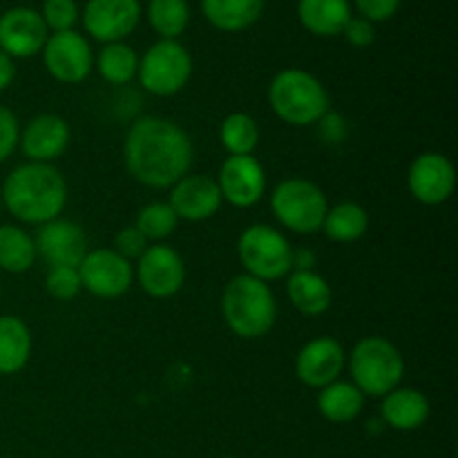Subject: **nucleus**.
<instances>
[{"mask_svg": "<svg viewBox=\"0 0 458 458\" xmlns=\"http://www.w3.org/2000/svg\"><path fill=\"white\" fill-rule=\"evenodd\" d=\"M21 139V123L9 107L0 106V164L13 155Z\"/></svg>", "mask_w": 458, "mask_h": 458, "instance_id": "nucleus-35", "label": "nucleus"}, {"mask_svg": "<svg viewBox=\"0 0 458 458\" xmlns=\"http://www.w3.org/2000/svg\"><path fill=\"white\" fill-rule=\"evenodd\" d=\"M40 18L47 25V30L56 31H70L79 22V4L76 0H45L43 9H40Z\"/></svg>", "mask_w": 458, "mask_h": 458, "instance_id": "nucleus-33", "label": "nucleus"}, {"mask_svg": "<svg viewBox=\"0 0 458 458\" xmlns=\"http://www.w3.org/2000/svg\"><path fill=\"white\" fill-rule=\"evenodd\" d=\"M380 419L396 432H414L423 428L429 419V401L423 392L414 387H396L383 396Z\"/></svg>", "mask_w": 458, "mask_h": 458, "instance_id": "nucleus-20", "label": "nucleus"}, {"mask_svg": "<svg viewBox=\"0 0 458 458\" xmlns=\"http://www.w3.org/2000/svg\"><path fill=\"white\" fill-rule=\"evenodd\" d=\"M298 18L304 30L320 38L343 34L352 18L349 0H298Z\"/></svg>", "mask_w": 458, "mask_h": 458, "instance_id": "nucleus-22", "label": "nucleus"}, {"mask_svg": "<svg viewBox=\"0 0 458 458\" xmlns=\"http://www.w3.org/2000/svg\"><path fill=\"white\" fill-rule=\"evenodd\" d=\"M16 79V65H13V58H9L7 54L0 52V92L7 89L9 85Z\"/></svg>", "mask_w": 458, "mask_h": 458, "instance_id": "nucleus-40", "label": "nucleus"}, {"mask_svg": "<svg viewBox=\"0 0 458 458\" xmlns=\"http://www.w3.org/2000/svg\"><path fill=\"white\" fill-rule=\"evenodd\" d=\"M3 208H4V206H3V197H0V213H3Z\"/></svg>", "mask_w": 458, "mask_h": 458, "instance_id": "nucleus-41", "label": "nucleus"}, {"mask_svg": "<svg viewBox=\"0 0 458 458\" xmlns=\"http://www.w3.org/2000/svg\"><path fill=\"white\" fill-rule=\"evenodd\" d=\"M36 255L52 267L79 268L88 255V235L83 228L72 219H52L43 224L34 237Z\"/></svg>", "mask_w": 458, "mask_h": 458, "instance_id": "nucleus-15", "label": "nucleus"}, {"mask_svg": "<svg viewBox=\"0 0 458 458\" xmlns=\"http://www.w3.org/2000/svg\"><path fill=\"white\" fill-rule=\"evenodd\" d=\"M148 22L161 36V40H177L191 22L188 0H150Z\"/></svg>", "mask_w": 458, "mask_h": 458, "instance_id": "nucleus-30", "label": "nucleus"}, {"mask_svg": "<svg viewBox=\"0 0 458 458\" xmlns=\"http://www.w3.org/2000/svg\"><path fill=\"white\" fill-rule=\"evenodd\" d=\"M192 157L195 148L188 132L165 116H141L125 134V168L134 182L146 188H173L191 173Z\"/></svg>", "mask_w": 458, "mask_h": 458, "instance_id": "nucleus-1", "label": "nucleus"}, {"mask_svg": "<svg viewBox=\"0 0 458 458\" xmlns=\"http://www.w3.org/2000/svg\"><path fill=\"white\" fill-rule=\"evenodd\" d=\"M407 186L411 197L425 206H441L454 195V164L441 152H423L407 170Z\"/></svg>", "mask_w": 458, "mask_h": 458, "instance_id": "nucleus-13", "label": "nucleus"}, {"mask_svg": "<svg viewBox=\"0 0 458 458\" xmlns=\"http://www.w3.org/2000/svg\"><path fill=\"white\" fill-rule=\"evenodd\" d=\"M81 284L88 293L101 300H116L130 291L134 282V267L114 249L88 250L79 267Z\"/></svg>", "mask_w": 458, "mask_h": 458, "instance_id": "nucleus-10", "label": "nucleus"}, {"mask_svg": "<svg viewBox=\"0 0 458 458\" xmlns=\"http://www.w3.org/2000/svg\"><path fill=\"white\" fill-rule=\"evenodd\" d=\"M215 182L226 204L235 208H250L259 204L267 192V170L253 155L228 157Z\"/></svg>", "mask_w": 458, "mask_h": 458, "instance_id": "nucleus-14", "label": "nucleus"}, {"mask_svg": "<svg viewBox=\"0 0 458 458\" xmlns=\"http://www.w3.org/2000/svg\"><path fill=\"white\" fill-rule=\"evenodd\" d=\"M43 65L54 81L65 85L83 83L94 70V52L76 30L56 31L43 47Z\"/></svg>", "mask_w": 458, "mask_h": 458, "instance_id": "nucleus-9", "label": "nucleus"}, {"mask_svg": "<svg viewBox=\"0 0 458 458\" xmlns=\"http://www.w3.org/2000/svg\"><path fill=\"white\" fill-rule=\"evenodd\" d=\"M286 298L302 316L316 318L329 311L334 291L318 271H291L286 280Z\"/></svg>", "mask_w": 458, "mask_h": 458, "instance_id": "nucleus-21", "label": "nucleus"}, {"mask_svg": "<svg viewBox=\"0 0 458 458\" xmlns=\"http://www.w3.org/2000/svg\"><path fill=\"white\" fill-rule=\"evenodd\" d=\"M31 356V331L21 318L0 316V376L18 374Z\"/></svg>", "mask_w": 458, "mask_h": 458, "instance_id": "nucleus-24", "label": "nucleus"}, {"mask_svg": "<svg viewBox=\"0 0 458 458\" xmlns=\"http://www.w3.org/2000/svg\"><path fill=\"white\" fill-rule=\"evenodd\" d=\"M219 141L228 157H249L259 146V125L246 112H233L219 125Z\"/></svg>", "mask_w": 458, "mask_h": 458, "instance_id": "nucleus-28", "label": "nucleus"}, {"mask_svg": "<svg viewBox=\"0 0 458 458\" xmlns=\"http://www.w3.org/2000/svg\"><path fill=\"white\" fill-rule=\"evenodd\" d=\"M352 383L362 392V396L383 398L396 387H401L405 376V358L392 340L383 335H369L353 344L347 360Z\"/></svg>", "mask_w": 458, "mask_h": 458, "instance_id": "nucleus-5", "label": "nucleus"}, {"mask_svg": "<svg viewBox=\"0 0 458 458\" xmlns=\"http://www.w3.org/2000/svg\"><path fill=\"white\" fill-rule=\"evenodd\" d=\"M347 367V353L335 338L320 335L300 349L295 358V376L307 387L320 392L327 385L335 383Z\"/></svg>", "mask_w": 458, "mask_h": 458, "instance_id": "nucleus-16", "label": "nucleus"}, {"mask_svg": "<svg viewBox=\"0 0 458 458\" xmlns=\"http://www.w3.org/2000/svg\"><path fill=\"white\" fill-rule=\"evenodd\" d=\"M293 246L277 228L253 224L237 240V258L246 276L277 282L293 271Z\"/></svg>", "mask_w": 458, "mask_h": 458, "instance_id": "nucleus-7", "label": "nucleus"}, {"mask_svg": "<svg viewBox=\"0 0 458 458\" xmlns=\"http://www.w3.org/2000/svg\"><path fill=\"white\" fill-rule=\"evenodd\" d=\"M139 83L155 97H174L192 76V56L179 40H159L139 58Z\"/></svg>", "mask_w": 458, "mask_h": 458, "instance_id": "nucleus-8", "label": "nucleus"}, {"mask_svg": "<svg viewBox=\"0 0 458 458\" xmlns=\"http://www.w3.org/2000/svg\"><path fill=\"white\" fill-rule=\"evenodd\" d=\"M318 410H320L322 419H327L329 423H352L365 410V396H362V392L353 383L335 380V383L320 389V394H318Z\"/></svg>", "mask_w": 458, "mask_h": 458, "instance_id": "nucleus-25", "label": "nucleus"}, {"mask_svg": "<svg viewBox=\"0 0 458 458\" xmlns=\"http://www.w3.org/2000/svg\"><path fill=\"white\" fill-rule=\"evenodd\" d=\"M170 208L183 222H206L222 208L224 199L217 182L206 174H186L170 188Z\"/></svg>", "mask_w": 458, "mask_h": 458, "instance_id": "nucleus-18", "label": "nucleus"}, {"mask_svg": "<svg viewBox=\"0 0 458 458\" xmlns=\"http://www.w3.org/2000/svg\"><path fill=\"white\" fill-rule=\"evenodd\" d=\"M329 210L325 191L302 177H291L277 183L271 192L273 217L295 235H313L322 231Z\"/></svg>", "mask_w": 458, "mask_h": 458, "instance_id": "nucleus-6", "label": "nucleus"}, {"mask_svg": "<svg viewBox=\"0 0 458 458\" xmlns=\"http://www.w3.org/2000/svg\"><path fill=\"white\" fill-rule=\"evenodd\" d=\"M353 4H356L360 18H365V21L385 22L396 16L403 0H353Z\"/></svg>", "mask_w": 458, "mask_h": 458, "instance_id": "nucleus-36", "label": "nucleus"}, {"mask_svg": "<svg viewBox=\"0 0 458 458\" xmlns=\"http://www.w3.org/2000/svg\"><path fill=\"white\" fill-rule=\"evenodd\" d=\"M148 246H150V242L141 235V231H139L137 226H125L116 233L114 246H112V249H114L121 258L132 262V259H139L146 253Z\"/></svg>", "mask_w": 458, "mask_h": 458, "instance_id": "nucleus-34", "label": "nucleus"}, {"mask_svg": "<svg viewBox=\"0 0 458 458\" xmlns=\"http://www.w3.org/2000/svg\"><path fill=\"white\" fill-rule=\"evenodd\" d=\"M70 125L58 114H38L21 130V146L22 155L34 164H52L54 159L63 155L70 146Z\"/></svg>", "mask_w": 458, "mask_h": 458, "instance_id": "nucleus-19", "label": "nucleus"}, {"mask_svg": "<svg viewBox=\"0 0 458 458\" xmlns=\"http://www.w3.org/2000/svg\"><path fill=\"white\" fill-rule=\"evenodd\" d=\"M268 106L273 114L293 128H311L329 112L331 98L320 79L307 70L289 67L273 76L268 85Z\"/></svg>", "mask_w": 458, "mask_h": 458, "instance_id": "nucleus-4", "label": "nucleus"}, {"mask_svg": "<svg viewBox=\"0 0 458 458\" xmlns=\"http://www.w3.org/2000/svg\"><path fill=\"white\" fill-rule=\"evenodd\" d=\"M0 197L13 217L43 226L61 217L67 204V183L56 165L27 161L7 174Z\"/></svg>", "mask_w": 458, "mask_h": 458, "instance_id": "nucleus-2", "label": "nucleus"}, {"mask_svg": "<svg viewBox=\"0 0 458 458\" xmlns=\"http://www.w3.org/2000/svg\"><path fill=\"white\" fill-rule=\"evenodd\" d=\"M340 36H344V40H347L349 45H353V47H369L376 40V27L374 22L365 21V18L352 16Z\"/></svg>", "mask_w": 458, "mask_h": 458, "instance_id": "nucleus-37", "label": "nucleus"}, {"mask_svg": "<svg viewBox=\"0 0 458 458\" xmlns=\"http://www.w3.org/2000/svg\"><path fill=\"white\" fill-rule=\"evenodd\" d=\"M141 21L139 0H88L83 27L98 43H123Z\"/></svg>", "mask_w": 458, "mask_h": 458, "instance_id": "nucleus-12", "label": "nucleus"}, {"mask_svg": "<svg viewBox=\"0 0 458 458\" xmlns=\"http://www.w3.org/2000/svg\"><path fill=\"white\" fill-rule=\"evenodd\" d=\"M137 282L150 298L168 300L183 289L186 264L168 244H150L139 258Z\"/></svg>", "mask_w": 458, "mask_h": 458, "instance_id": "nucleus-11", "label": "nucleus"}, {"mask_svg": "<svg viewBox=\"0 0 458 458\" xmlns=\"http://www.w3.org/2000/svg\"><path fill=\"white\" fill-rule=\"evenodd\" d=\"M222 458H233V456H222Z\"/></svg>", "mask_w": 458, "mask_h": 458, "instance_id": "nucleus-42", "label": "nucleus"}, {"mask_svg": "<svg viewBox=\"0 0 458 458\" xmlns=\"http://www.w3.org/2000/svg\"><path fill=\"white\" fill-rule=\"evenodd\" d=\"M47 25L36 9H9L0 16V52L9 58L36 56L47 43Z\"/></svg>", "mask_w": 458, "mask_h": 458, "instance_id": "nucleus-17", "label": "nucleus"}, {"mask_svg": "<svg viewBox=\"0 0 458 458\" xmlns=\"http://www.w3.org/2000/svg\"><path fill=\"white\" fill-rule=\"evenodd\" d=\"M45 291H47L54 300H61V302L74 300L76 295L83 291L79 268L52 267L47 271V277H45Z\"/></svg>", "mask_w": 458, "mask_h": 458, "instance_id": "nucleus-32", "label": "nucleus"}, {"mask_svg": "<svg viewBox=\"0 0 458 458\" xmlns=\"http://www.w3.org/2000/svg\"><path fill=\"white\" fill-rule=\"evenodd\" d=\"M369 231V213L365 206L356 204V201H340V204L329 206L322 222V233L329 237L331 242L338 244H352L365 237Z\"/></svg>", "mask_w": 458, "mask_h": 458, "instance_id": "nucleus-26", "label": "nucleus"}, {"mask_svg": "<svg viewBox=\"0 0 458 458\" xmlns=\"http://www.w3.org/2000/svg\"><path fill=\"white\" fill-rule=\"evenodd\" d=\"M320 125H322V134H325L327 141L331 143H338L340 139L344 137V132H347V128H344V119L340 114H335V112H327V114L320 119Z\"/></svg>", "mask_w": 458, "mask_h": 458, "instance_id": "nucleus-38", "label": "nucleus"}, {"mask_svg": "<svg viewBox=\"0 0 458 458\" xmlns=\"http://www.w3.org/2000/svg\"><path fill=\"white\" fill-rule=\"evenodd\" d=\"M222 318L244 340H259L276 327L277 302L267 282L246 273L235 276L222 291Z\"/></svg>", "mask_w": 458, "mask_h": 458, "instance_id": "nucleus-3", "label": "nucleus"}, {"mask_svg": "<svg viewBox=\"0 0 458 458\" xmlns=\"http://www.w3.org/2000/svg\"><path fill=\"white\" fill-rule=\"evenodd\" d=\"M36 262L34 237L21 226H0V268L12 276L27 273Z\"/></svg>", "mask_w": 458, "mask_h": 458, "instance_id": "nucleus-27", "label": "nucleus"}, {"mask_svg": "<svg viewBox=\"0 0 458 458\" xmlns=\"http://www.w3.org/2000/svg\"><path fill=\"white\" fill-rule=\"evenodd\" d=\"M267 0H201V13L219 31L237 34L262 18Z\"/></svg>", "mask_w": 458, "mask_h": 458, "instance_id": "nucleus-23", "label": "nucleus"}, {"mask_svg": "<svg viewBox=\"0 0 458 458\" xmlns=\"http://www.w3.org/2000/svg\"><path fill=\"white\" fill-rule=\"evenodd\" d=\"M94 65L110 85H128L139 72V56L128 43H107L94 58Z\"/></svg>", "mask_w": 458, "mask_h": 458, "instance_id": "nucleus-29", "label": "nucleus"}, {"mask_svg": "<svg viewBox=\"0 0 458 458\" xmlns=\"http://www.w3.org/2000/svg\"><path fill=\"white\" fill-rule=\"evenodd\" d=\"M177 224L179 219L168 201H150L139 210L134 226L150 244H164V240H168L177 231Z\"/></svg>", "mask_w": 458, "mask_h": 458, "instance_id": "nucleus-31", "label": "nucleus"}, {"mask_svg": "<svg viewBox=\"0 0 458 458\" xmlns=\"http://www.w3.org/2000/svg\"><path fill=\"white\" fill-rule=\"evenodd\" d=\"M318 258L313 250L298 249L293 250V271H316Z\"/></svg>", "mask_w": 458, "mask_h": 458, "instance_id": "nucleus-39", "label": "nucleus"}]
</instances>
